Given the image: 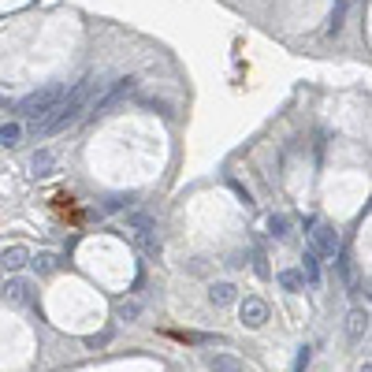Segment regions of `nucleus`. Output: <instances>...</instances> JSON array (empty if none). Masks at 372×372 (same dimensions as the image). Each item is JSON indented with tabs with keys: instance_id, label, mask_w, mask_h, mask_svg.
I'll return each mask as SVG.
<instances>
[{
	"instance_id": "f257e3e1",
	"label": "nucleus",
	"mask_w": 372,
	"mask_h": 372,
	"mask_svg": "<svg viewBox=\"0 0 372 372\" xmlns=\"http://www.w3.org/2000/svg\"><path fill=\"white\" fill-rule=\"evenodd\" d=\"M93 75H86V78H78L75 86L67 90V97H64V104L56 108V112L45 119V123H34V135H41V138H49V135H60V130H67V127H75L78 119H82V112H86V104H90V93H93Z\"/></svg>"
},
{
	"instance_id": "f03ea898",
	"label": "nucleus",
	"mask_w": 372,
	"mask_h": 372,
	"mask_svg": "<svg viewBox=\"0 0 372 372\" xmlns=\"http://www.w3.org/2000/svg\"><path fill=\"white\" fill-rule=\"evenodd\" d=\"M67 97V86L64 82H49V86H41V90H34L30 97H22L19 101V116L22 119H34V123H45L60 104H64Z\"/></svg>"
},
{
	"instance_id": "7ed1b4c3",
	"label": "nucleus",
	"mask_w": 372,
	"mask_h": 372,
	"mask_svg": "<svg viewBox=\"0 0 372 372\" xmlns=\"http://www.w3.org/2000/svg\"><path fill=\"white\" fill-rule=\"evenodd\" d=\"M127 231H130L135 246L146 257H157L160 254V231H157V220H153L149 212H130L127 216Z\"/></svg>"
},
{
	"instance_id": "20e7f679",
	"label": "nucleus",
	"mask_w": 372,
	"mask_h": 372,
	"mask_svg": "<svg viewBox=\"0 0 372 372\" xmlns=\"http://www.w3.org/2000/svg\"><path fill=\"white\" fill-rule=\"evenodd\" d=\"M309 249H313L317 257H335L339 254V235H335L328 223L313 220L309 223Z\"/></svg>"
},
{
	"instance_id": "39448f33",
	"label": "nucleus",
	"mask_w": 372,
	"mask_h": 372,
	"mask_svg": "<svg viewBox=\"0 0 372 372\" xmlns=\"http://www.w3.org/2000/svg\"><path fill=\"white\" fill-rule=\"evenodd\" d=\"M135 86H138L135 78H119L112 90H104V97H101V101H93V116H112L116 108L123 104L130 93H135Z\"/></svg>"
},
{
	"instance_id": "423d86ee",
	"label": "nucleus",
	"mask_w": 372,
	"mask_h": 372,
	"mask_svg": "<svg viewBox=\"0 0 372 372\" xmlns=\"http://www.w3.org/2000/svg\"><path fill=\"white\" fill-rule=\"evenodd\" d=\"M0 294H4V302H11V305H30L34 302V283L22 280V275H11V280H4V287H0Z\"/></svg>"
},
{
	"instance_id": "0eeeda50",
	"label": "nucleus",
	"mask_w": 372,
	"mask_h": 372,
	"mask_svg": "<svg viewBox=\"0 0 372 372\" xmlns=\"http://www.w3.org/2000/svg\"><path fill=\"white\" fill-rule=\"evenodd\" d=\"M238 320H242L246 328H261V324L268 320V302H265V298H254V294H249L246 302L238 305Z\"/></svg>"
},
{
	"instance_id": "6e6552de",
	"label": "nucleus",
	"mask_w": 372,
	"mask_h": 372,
	"mask_svg": "<svg viewBox=\"0 0 372 372\" xmlns=\"http://www.w3.org/2000/svg\"><path fill=\"white\" fill-rule=\"evenodd\" d=\"M365 335H368V313L365 309H350V317H346V339L361 343Z\"/></svg>"
},
{
	"instance_id": "1a4fd4ad",
	"label": "nucleus",
	"mask_w": 372,
	"mask_h": 372,
	"mask_svg": "<svg viewBox=\"0 0 372 372\" xmlns=\"http://www.w3.org/2000/svg\"><path fill=\"white\" fill-rule=\"evenodd\" d=\"M205 365H209V372H249L235 354H209Z\"/></svg>"
},
{
	"instance_id": "9d476101",
	"label": "nucleus",
	"mask_w": 372,
	"mask_h": 372,
	"mask_svg": "<svg viewBox=\"0 0 372 372\" xmlns=\"http://www.w3.org/2000/svg\"><path fill=\"white\" fill-rule=\"evenodd\" d=\"M0 265L11 268V272H19L22 265H30V249H27V246H11V249H4V254H0Z\"/></svg>"
},
{
	"instance_id": "9b49d317",
	"label": "nucleus",
	"mask_w": 372,
	"mask_h": 372,
	"mask_svg": "<svg viewBox=\"0 0 372 372\" xmlns=\"http://www.w3.org/2000/svg\"><path fill=\"white\" fill-rule=\"evenodd\" d=\"M235 298H238L235 283H212V287H209V302H212V305H231Z\"/></svg>"
},
{
	"instance_id": "f8f14e48",
	"label": "nucleus",
	"mask_w": 372,
	"mask_h": 372,
	"mask_svg": "<svg viewBox=\"0 0 372 372\" xmlns=\"http://www.w3.org/2000/svg\"><path fill=\"white\" fill-rule=\"evenodd\" d=\"M30 167H34V175H53L56 153L53 149H38V153H34V160H30Z\"/></svg>"
},
{
	"instance_id": "ddd939ff",
	"label": "nucleus",
	"mask_w": 372,
	"mask_h": 372,
	"mask_svg": "<svg viewBox=\"0 0 372 372\" xmlns=\"http://www.w3.org/2000/svg\"><path fill=\"white\" fill-rule=\"evenodd\" d=\"M302 275L309 287H320V257L313 254V249H305V265H302Z\"/></svg>"
},
{
	"instance_id": "4468645a",
	"label": "nucleus",
	"mask_w": 372,
	"mask_h": 372,
	"mask_svg": "<svg viewBox=\"0 0 372 372\" xmlns=\"http://www.w3.org/2000/svg\"><path fill=\"white\" fill-rule=\"evenodd\" d=\"M280 287H283V291H291V294H298V291L305 287L302 268H287V272H280Z\"/></svg>"
},
{
	"instance_id": "2eb2a0df",
	"label": "nucleus",
	"mask_w": 372,
	"mask_h": 372,
	"mask_svg": "<svg viewBox=\"0 0 372 372\" xmlns=\"http://www.w3.org/2000/svg\"><path fill=\"white\" fill-rule=\"evenodd\" d=\"M138 313H142V302H138V298H123V302H116V317L119 320H138Z\"/></svg>"
},
{
	"instance_id": "dca6fc26",
	"label": "nucleus",
	"mask_w": 372,
	"mask_h": 372,
	"mask_svg": "<svg viewBox=\"0 0 372 372\" xmlns=\"http://www.w3.org/2000/svg\"><path fill=\"white\" fill-rule=\"evenodd\" d=\"M19 138H22V127L19 123H4V127H0V146H4V149H15Z\"/></svg>"
},
{
	"instance_id": "f3484780",
	"label": "nucleus",
	"mask_w": 372,
	"mask_h": 372,
	"mask_svg": "<svg viewBox=\"0 0 372 372\" xmlns=\"http://www.w3.org/2000/svg\"><path fill=\"white\" fill-rule=\"evenodd\" d=\"M30 265H34V272H41V275H49V272H56V254H38V257H30Z\"/></svg>"
},
{
	"instance_id": "a211bd4d",
	"label": "nucleus",
	"mask_w": 372,
	"mask_h": 372,
	"mask_svg": "<svg viewBox=\"0 0 372 372\" xmlns=\"http://www.w3.org/2000/svg\"><path fill=\"white\" fill-rule=\"evenodd\" d=\"M268 235L272 238H287V235H291V220H287V216H272V220H268Z\"/></svg>"
},
{
	"instance_id": "6ab92c4d",
	"label": "nucleus",
	"mask_w": 372,
	"mask_h": 372,
	"mask_svg": "<svg viewBox=\"0 0 372 372\" xmlns=\"http://www.w3.org/2000/svg\"><path fill=\"white\" fill-rule=\"evenodd\" d=\"M309 361H313V354H309V346H302V350H298V357H294V372H305Z\"/></svg>"
},
{
	"instance_id": "aec40b11",
	"label": "nucleus",
	"mask_w": 372,
	"mask_h": 372,
	"mask_svg": "<svg viewBox=\"0 0 372 372\" xmlns=\"http://www.w3.org/2000/svg\"><path fill=\"white\" fill-rule=\"evenodd\" d=\"M254 268H257V275H268V265H265V254H261V249L254 254Z\"/></svg>"
},
{
	"instance_id": "412c9836",
	"label": "nucleus",
	"mask_w": 372,
	"mask_h": 372,
	"mask_svg": "<svg viewBox=\"0 0 372 372\" xmlns=\"http://www.w3.org/2000/svg\"><path fill=\"white\" fill-rule=\"evenodd\" d=\"M357 372H372V361H368V365H361V368H357Z\"/></svg>"
},
{
	"instance_id": "4be33fe9",
	"label": "nucleus",
	"mask_w": 372,
	"mask_h": 372,
	"mask_svg": "<svg viewBox=\"0 0 372 372\" xmlns=\"http://www.w3.org/2000/svg\"><path fill=\"white\" fill-rule=\"evenodd\" d=\"M0 108H4V97H0Z\"/></svg>"
}]
</instances>
